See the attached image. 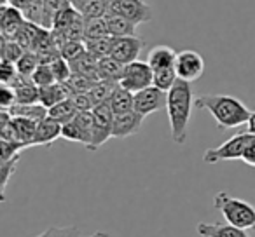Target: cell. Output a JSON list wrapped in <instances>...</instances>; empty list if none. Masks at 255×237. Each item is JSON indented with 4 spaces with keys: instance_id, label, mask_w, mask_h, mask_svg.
Wrapping results in <instances>:
<instances>
[{
    "instance_id": "15",
    "label": "cell",
    "mask_w": 255,
    "mask_h": 237,
    "mask_svg": "<svg viewBox=\"0 0 255 237\" xmlns=\"http://www.w3.org/2000/svg\"><path fill=\"white\" fill-rule=\"evenodd\" d=\"M175 61H177V51L168 46H156L147 54V63L152 67V70L175 68Z\"/></svg>"
},
{
    "instance_id": "9",
    "label": "cell",
    "mask_w": 255,
    "mask_h": 237,
    "mask_svg": "<svg viewBox=\"0 0 255 237\" xmlns=\"http://www.w3.org/2000/svg\"><path fill=\"white\" fill-rule=\"evenodd\" d=\"M166 101L168 92L156 87V85H149V87L135 92V110L138 113H142L143 117L166 108Z\"/></svg>"
},
{
    "instance_id": "32",
    "label": "cell",
    "mask_w": 255,
    "mask_h": 237,
    "mask_svg": "<svg viewBox=\"0 0 255 237\" xmlns=\"http://www.w3.org/2000/svg\"><path fill=\"white\" fill-rule=\"evenodd\" d=\"M105 35H110L105 16L86 19V39H89V37H105Z\"/></svg>"
},
{
    "instance_id": "14",
    "label": "cell",
    "mask_w": 255,
    "mask_h": 237,
    "mask_svg": "<svg viewBox=\"0 0 255 237\" xmlns=\"http://www.w3.org/2000/svg\"><path fill=\"white\" fill-rule=\"evenodd\" d=\"M198 234L201 237H250L245 229L233 225V223H198Z\"/></svg>"
},
{
    "instance_id": "40",
    "label": "cell",
    "mask_w": 255,
    "mask_h": 237,
    "mask_svg": "<svg viewBox=\"0 0 255 237\" xmlns=\"http://www.w3.org/2000/svg\"><path fill=\"white\" fill-rule=\"evenodd\" d=\"M70 99L79 112H91V110L96 106L95 99H93V96L89 94V91L88 92H75V94L70 96Z\"/></svg>"
},
{
    "instance_id": "35",
    "label": "cell",
    "mask_w": 255,
    "mask_h": 237,
    "mask_svg": "<svg viewBox=\"0 0 255 237\" xmlns=\"http://www.w3.org/2000/svg\"><path fill=\"white\" fill-rule=\"evenodd\" d=\"M32 80L35 82L39 87H42V85H49V84H54L56 82V77H54L53 74V68H51V65L47 63H40L39 67L35 68V72L32 74Z\"/></svg>"
},
{
    "instance_id": "4",
    "label": "cell",
    "mask_w": 255,
    "mask_h": 237,
    "mask_svg": "<svg viewBox=\"0 0 255 237\" xmlns=\"http://www.w3.org/2000/svg\"><path fill=\"white\" fill-rule=\"evenodd\" d=\"M250 135H252L250 131H243V133H238V135L231 136L222 145L206 150L205 156H203V160H205L206 164H217V162H222V160L241 159V157H243L245 145H247Z\"/></svg>"
},
{
    "instance_id": "37",
    "label": "cell",
    "mask_w": 255,
    "mask_h": 237,
    "mask_svg": "<svg viewBox=\"0 0 255 237\" xmlns=\"http://www.w3.org/2000/svg\"><path fill=\"white\" fill-rule=\"evenodd\" d=\"M61 138H65L67 142H77V143H82L84 145L86 140H84V133H82L81 126L79 122L75 121H70L67 124H63V129H61Z\"/></svg>"
},
{
    "instance_id": "45",
    "label": "cell",
    "mask_w": 255,
    "mask_h": 237,
    "mask_svg": "<svg viewBox=\"0 0 255 237\" xmlns=\"http://www.w3.org/2000/svg\"><path fill=\"white\" fill-rule=\"evenodd\" d=\"M33 2H35V0H9V4L14 5V7H18L21 12L25 11L30 4H33Z\"/></svg>"
},
{
    "instance_id": "31",
    "label": "cell",
    "mask_w": 255,
    "mask_h": 237,
    "mask_svg": "<svg viewBox=\"0 0 255 237\" xmlns=\"http://www.w3.org/2000/svg\"><path fill=\"white\" fill-rule=\"evenodd\" d=\"M40 65V60H39V54L35 51H25L21 58L18 60L16 67H18V72L21 75H28L32 77V74L35 72V68Z\"/></svg>"
},
{
    "instance_id": "13",
    "label": "cell",
    "mask_w": 255,
    "mask_h": 237,
    "mask_svg": "<svg viewBox=\"0 0 255 237\" xmlns=\"http://www.w3.org/2000/svg\"><path fill=\"white\" fill-rule=\"evenodd\" d=\"M61 129L63 124L58 122L56 119L47 115L46 119L37 124L35 138H33V147H49L51 143H54L58 138H61Z\"/></svg>"
},
{
    "instance_id": "5",
    "label": "cell",
    "mask_w": 255,
    "mask_h": 237,
    "mask_svg": "<svg viewBox=\"0 0 255 237\" xmlns=\"http://www.w3.org/2000/svg\"><path fill=\"white\" fill-rule=\"evenodd\" d=\"M93 121H95V129H93V142L88 150L95 152L102 145H105L112 138V122H114V110L110 108L109 101L100 103L93 108Z\"/></svg>"
},
{
    "instance_id": "26",
    "label": "cell",
    "mask_w": 255,
    "mask_h": 237,
    "mask_svg": "<svg viewBox=\"0 0 255 237\" xmlns=\"http://www.w3.org/2000/svg\"><path fill=\"white\" fill-rule=\"evenodd\" d=\"M79 11L74 7V5H67L65 9H61L60 12H58L56 16H54L53 19V28L51 30H58V32H67L68 28H70L72 25L75 23V19L79 18Z\"/></svg>"
},
{
    "instance_id": "29",
    "label": "cell",
    "mask_w": 255,
    "mask_h": 237,
    "mask_svg": "<svg viewBox=\"0 0 255 237\" xmlns=\"http://www.w3.org/2000/svg\"><path fill=\"white\" fill-rule=\"evenodd\" d=\"M96 79H91L88 75L82 74H72V77L68 79L65 84H67L68 91H70V96L75 94V92H88L93 89V85L96 84Z\"/></svg>"
},
{
    "instance_id": "44",
    "label": "cell",
    "mask_w": 255,
    "mask_h": 237,
    "mask_svg": "<svg viewBox=\"0 0 255 237\" xmlns=\"http://www.w3.org/2000/svg\"><path fill=\"white\" fill-rule=\"evenodd\" d=\"M241 160H243L245 164H248V166L255 167V135H250V138H248Z\"/></svg>"
},
{
    "instance_id": "28",
    "label": "cell",
    "mask_w": 255,
    "mask_h": 237,
    "mask_svg": "<svg viewBox=\"0 0 255 237\" xmlns=\"http://www.w3.org/2000/svg\"><path fill=\"white\" fill-rule=\"evenodd\" d=\"M72 4V0H44V28H53V19L61 9Z\"/></svg>"
},
{
    "instance_id": "43",
    "label": "cell",
    "mask_w": 255,
    "mask_h": 237,
    "mask_svg": "<svg viewBox=\"0 0 255 237\" xmlns=\"http://www.w3.org/2000/svg\"><path fill=\"white\" fill-rule=\"evenodd\" d=\"M16 103H18V98H16L14 87L9 84H2V89H0V106H2V110H9Z\"/></svg>"
},
{
    "instance_id": "18",
    "label": "cell",
    "mask_w": 255,
    "mask_h": 237,
    "mask_svg": "<svg viewBox=\"0 0 255 237\" xmlns=\"http://www.w3.org/2000/svg\"><path fill=\"white\" fill-rule=\"evenodd\" d=\"M79 14L88 18H102L109 12V0H72Z\"/></svg>"
},
{
    "instance_id": "16",
    "label": "cell",
    "mask_w": 255,
    "mask_h": 237,
    "mask_svg": "<svg viewBox=\"0 0 255 237\" xmlns=\"http://www.w3.org/2000/svg\"><path fill=\"white\" fill-rule=\"evenodd\" d=\"M39 89H40L39 101L42 103L44 106H47V108L54 106L56 103L63 101V99L70 98V91H68L65 82H54V84L42 85V87H39Z\"/></svg>"
},
{
    "instance_id": "36",
    "label": "cell",
    "mask_w": 255,
    "mask_h": 237,
    "mask_svg": "<svg viewBox=\"0 0 255 237\" xmlns=\"http://www.w3.org/2000/svg\"><path fill=\"white\" fill-rule=\"evenodd\" d=\"M84 51H86L84 40H67V42L60 47V54L67 61H72V60H75V58H79Z\"/></svg>"
},
{
    "instance_id": "1",
    "label": "cell",
    "mask_w": 255,
    "mask_h": 237,
    "mask_svg": "<svg viewBox=\"0 0 255 237\" xmlns=\"http://www.w3.org/2000/svg\"><path fill=\"white\" fill-rule=\"evenodd\" d=\"M194 92L191 82L177 79L173 87L168 91L166 112L170 121V135L177 145H184L187 140V126L194 106Z\"/></svg>"
},
{
    "instance_id": "38",
    "label": "cell",
    "mask_w": 255,
    "mask_h": 237,
    "mask_svg": "<svg viewBox=\"0 0 255 237\" xmlns=\"http://www.w3.org/2000/svg\"><path fill=\"white\" fill-rule=\"evenodd\" d=\"M51 68H53V74H54V77H56V82H67L68 79L72 77V74H74L70 63H68L63 56L54 60L53 63H51Z\"/></svg>"
},
{
    "instance_id": "10",
    "label": "cell",
    "mask_w": 255,
    "mask_h": 237,
    "mask_svg": "<svg viewBox=\"0 0 255 237\" xmlns=\"http://www.w3.org/2000/svg\"><path fill=\"white\" fill-rule=\"evenodd\" d=\"M145 117L138 113L136 110H129V112L123 113H114V122H112V138L124 140L128 136H133L140 131Z\"/></svg>"
},
{
    "instance_id": "20",
    "label": "cell",
    "mask_w": 255,
    "mask_h": 237,
    "mask_svg": "<svg viewBox=\"0 0 255 237\" xmlns=\"http://www.w3.org/2000/svg\"><path fill=\"white\" fill-rule=\"evenodd\" d=\"M12 117H26V119H32L35 122H40L42 119H46L49 115V108L44 106L42 103H16L14 106L9 108Z\"/></svg>"
},
{
    "instance_id": "30",
    "label": "cell",
    "mask_w": 255,
    "mask_h": 237,
    "mask_svg": "<svg viewBox=\"0 0 255 237\" xmlns=\"http://www.w3.org/2000/svg\"><path fill=\"white\" fill-rule=\"evenodd\" d=\"M178 75L175 68H163V70H154V84L156 87L163 89V91H170L173 84L177 82Z\"/></svg>"
},
{
    "instance_id": "8",
    "label": "cell",
    "mask_w": 255,
    "mask_h": 237,
    "mask_svg": "<svg viewBox=\"0 0 255 237\" xmlns=\"http://www.w3.org/2000/svg\"><path fill=\"white\" fill-rule=\"evenodd\" d=\"M175 70H177L178 79L187 82H194L201 79L205 72V60L198 51L185 49L177 53V61H175Z\"/></svg>"
},
{
    "instance_id": "42",
    "label": "cell",
    "mask_w": 255,
    "mask_h": 237,
    "mask_svg": "<svg viewBox=\"0 0 255 237\" xmlns=\"http://www.w3.org/2000/svg\"><path fill=\"white\" fill-rule=\"evenodd\" d=\"M18 75H19V72H18L16 63L7 61V60H2V63H0V80H2V84L11 85L12 82L16 80Z\"/></svg>"
},
{
    "instance_id": "3",
    "label": "cell",
    "mask_w": 255,
    "mask_h": 237,
    "mask_svg": "<svg viewBox=\"0 0 255 237\" xmlns=\"http://www.w3.org/2000/svg\"><path fill=\"white\" fill-rule=\"evenodd\" d=\"M213 208L222 213L227 223L255 232V206L250 202L234 197L227 192H217L213 197Z\"/></svg>"
},
{
    "instance_id": "2",
    "label": "cell",
    "mask_w": 255,
    "mask_h": 237,
    "mask_svg": "<svg viewBox=\"0 0 255 237\" xmlns=\"http://www.w3.org/2000/svg\"><path fill=\"white\" fill-rule=\"evenodd\" d=\"M194 106L199 110H208L215 119L219 129H233L245 126L252 112L241 99L229 94H203L194 99Z\"/></svg>"
},
{
    "instance_id": "22",
    "label": "cell",
    "mask_w": 255,
    "mask_h": 237,
    "mask_svg": "<svg viewBox=\"0 0 255 237\" xmlns=\"http://www.w3.org/2000/svg\"><path fill=\"white\" fill-rule=\"evenodd\" d=\"M107 25H109V32L112 37H126V35H135L136 25L129 21L128 18L121 14H114V12H107L105 14Z\"/></svg>"
},
{
    "instance_id": "17",
    "label": "cell",
    "mask_w": 255,
    "mask_h": 237,
    "mask_svg": "<svg viewBox=\"0 0 255 237\" xmlns=\"http://www.w3.org/2000/svg\"><path fill=\"white\" fill-rule=\"evenodd\" d=\"M109 105L114 110V113H123V112H129V110H135V92H131L129 89L117 84V87L114 89L112 96L109 99Z\"/></svg>"
},
{
    "instance_id": "23",
    "label": "cell",
    "mask_w": 255,
    "mask_h": 237,
    "mask_svg": "<svg viewBox=\"0 0 255 237\" xmlns=\"http://www.w3.org/2000/svg\"><path fill=\"white\" fill-rule=\"evenodd\" d=\"M12 124H14L18 142L25 143L26 147H33V138H35L37 124L39 122L26 119V117H12Z\"/></svg>"
},
{
    "instance_id": "19",
    "label": "cell",
    "mask_w": 255,
    "mask_h": 237,
    "mask_svg": "<svg viewBox=\"0 0 255 237\" xmlns=\"http://www.w3.org/2000/svg\"><path fill=\"white\" fill-rule=\"evenodd\" d=\"M68 63H70L72 72H74V74H82V75H88V77L100 80L98 60H96L93 54H89L88 51H84L81 56L75 58V60H72V61H68Z\"/></svg>"
},
{
    "instance_id": "33",
    "label": "cell",
    "mask_w": 255,
    "mask_h": 237,
    "mask_svg": "<svg viewBox=\"0 0 255 237\" xmlns=\"http://www.w3.org/2000/svg\"><path fill=\"white\" fill-rule=\"evenodd\" d=\"M23 54H25V47L19 46L16 40L4 39V37H2V60L18 63V60L23 56Z\"/></svg>"
},
{
    "instance_id": "21",
    "label": "cell",
    "mask_w": 255,
    "mask_h": 237,
    "mask_svg": "<svg viewBox=\"0 0 255 237\" xmlns=\"http://www.w3.org/2000/svg\"><path fill=\"white\" fill-rule=\"evenodd\" d=\"M124 68H126V65L121 63V61L116 60L114 56H105L98 60L100 79H105V80L119 82L124 75Z\"/></svg>"
},
{
    "instance_id": "6",
    "label": "cell",
    "mask_w": 255,
    "mask_h": 237,
    "mask_svg": "<svg viewBox=\"0 0 255 237\" xmlns=\"http://www.w3.org/2000/svg\"><path fill=\"white\" fill-rule=\"evenodd\" d=\"M123 87L129 89L131 92H138L142 89L154 84V70L147 61H131L124 68V75L119 80Z\"/></svg>"
},
{
    "instance_id": "12",
    "label": "cell",
    "mask_w": 255,
    "mask_h": 237,
    "mask_svg": "<svg viewBox=\"0 0 255 237\" xmlns=\"http://www.w3.org/2000/svg\"><path fill=\"white\" fill-rule=\"evenodd\" d=\"M25 21V14L18 7H14L11 4L2 5V9H0V32H2L4 39L14 40L16 33L19 32V28H21Z\"/></svg>"
},
{
    "instance_id": "41",
    "label": "cell",
    "mask_w": 255,
    "mask_h": 237,
    "mask_svg": "<svg viewBox=\"0 0 255 237\" xmlns=\"http://www.w3.org/2000/svg\"><path fill=\"white\" fill-rule=\"evenodd\" d=\"M0 149H2V160H9L14 156H18L23 149H28L21 142H9V140H0Z\"/></svg>"
},
{
    "instance_id": "27",
    "label": "cell",
    "mask_w": 255,
    "mask_h": 237,
    "mask_svg": "<svg viewBox=\"0 0 255 237\" xmlns=\"http://www.w3.org/2000/svg\"><path fill=\"white\" fill-rule=\"evenodd\" d=\"M117 84H119V82L100 79V80L93 85V89L89 91V94L93 96V99H95L96 105H100V103H105V101H109V99H110V96H112L114 89L117 87Z\"/></svg>"
},
{
    "instance_id": "25",
    "label": "cell",
    "mask_w": 255,
    "mask_h": 237,
    "mask_svg": "<svg viewBox=\"0 0 255 237\" xmlns=\"http://www.w3.org/2000/svg\"><path fill=\"white\" fill-rule=\"evenodd\" d=\"M77 113H79V110L74 106V103H72L70 98L63 99V101L56 103V105L49 108V117L56 119V121L61 122V124H67V122L74 121L75 117H77Z\"/></svg>"
},
{
    "instance_id": "48",
    "label": "cell",
    "mask_w": 255,
    "mask_h": 237,
    "mask_svg": "<svg viewBox=\"0 0 255 237\" xmlns=\"http://www.w3.org/2000/svg\"><path fill=\"white\" fill-rule=\"evenodd\" d=\"M5 4H9V0H2V5H5Z\"/></svg>"
},
{
    "instance_id": "24",
    "label": "cell",
    "mask_w": 255,
    "mask_h": 237,
    "mask_svg": "<svg viewBox=\"0 0 255 237\" xmlns=\"http://www.w3.org/2000/svg\"><path fill=\"white\" fill-rule=\"evenodd\" d=\"M84 44H86V51L89 54H93L96 60H100V58L110 56L114 46V37L112 35L89 37V39H84Z\"/></svg>"
},
{
    "instance_id": "34",
    "label": "cell",
    "mask_w": 255,
    "mask_h": 237,
    "mask_svg": "<svg viewBox=\"0 0 255 237\" xmlns=\"http://www.w3.org/2000/svg\"><path fill=\"white\" fill-rule=\"evenodd\" d=\"M19 159H21V154L14 156L9 160H2V167H0V173H2V201H5V190H7V183L11 181V176L16 173V166H18Z\"/></svg>"
},
{
    "instance_id": "7",
    "label": "cell",
    "mask_w": 255,
    "mask_h": 237,
    "mask_svg": "<svg viewBox=\"0 0 255 237\" xmlns=\"http://www.w3.org/2000/svg\"><path fill=\"white\" fill-rule=\"evenodd\" d=\"M109 12L121 14L136 26L152 21L154 12L145 0H109Z\"/></svg>"
},
{
    "instance_id": "47",
    "label": "cell",
    "mask_w": 255,
    "mask_h": 237,
    "mask_svg": "<svg viewBox=\"0 0 255 237\" xmlns=\"http://www.w3.org/2000/svg\"><path fill=\"white\" fill-rule=\"evenodd\" d=\"M89 237H109V234H107V232H95V234H91Z\"/></svg>"
},
{
    "instance_id": "11",
    "label": "cell",
    "mask_w": 255,
    "mask_h": 237,
    "mask_svg": "<svg viewBox=\"0 0 255 237\" xmlns=\"http://www.w3.org/2000/svg\"><path fill=\"white\" fill-rule=\"evenodd\" d=\"M143 49V40L136 35H126V37H114V46L110 56L119 60L121 63L128 65L131 61H136Z\"/></svg>"
},
{
    "instance_id": "39",
    "label": "cell",
    "mask_w": 255,
    "mask_h": 237,
    "mask_svg": "<svg viewBox=\"0 0 255 237\" xmlns=\"http://www.w3.org/2000/svg\"><path fill=\"white\" fill-rule=\"evenodd\" d=\"M37 237H82L79 227L68 225V227H49L46 232H42Z\"/></svg>"
},
{
    "instance_id": "46",
    "label": "cell",
    "mask_w": 255,
    "mask_h": 237,
    "mask_svg": "<svg viewBox=\"0 0 255 237\" xmlns=\"http://www.w3.org/2000/svg\"><path fill=\"white\" fill-rule=\"evenodd\" d=\"M247 128H248V131H250L252 135H255V110H254V112H252L250 119H248V122H247Z\"/></svg>"
}]
</instances>
